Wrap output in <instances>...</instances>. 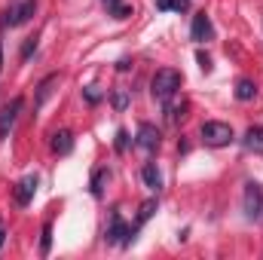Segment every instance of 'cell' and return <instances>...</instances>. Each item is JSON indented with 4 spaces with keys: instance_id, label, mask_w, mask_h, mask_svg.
<instances>
[{
    "instance_id": "9",
    "label": "cell",
    "mask_w": 263,
    "mask_h": 260,
    "mask_svg": "<svg viewBox=\"0 0 263 260\" xmlns=\"http://www.w3.org/2000/svg\"><path fill=\"white\" fill-rule=\"evenodd\" d=\"M138 147L147 150V153H153V150L159 147V129L150 126V123H141V126H138Z\"/></svg>"
},
{
    "instance_id": "15",
    "label": "cell",
    "mask_w": 263,
    "mask_h": 260,
    "mask_svg": "<svg viewBox=\"0 0 263 260\" xmlns=\"http://www.w3.org/2000/svg\"><path fill=\"white\" fill-rule=\"evenodd\" d=\"M187 6H190V0H156V9H162V12H168V9L184 12Z\"/></svg>"
},
{
    "instance_id": "21",
    "label": "cell",
    "mask_w": 263,
    "mask_h": 260,
    "mask_svg": "<svg viewBox=\"0 0 263 260\" xmlns=\"http://www.w3.org/2000/svg\"><path fill=\"white\" fill-rule=\"evenodd\" d=\"M126 147H129V132H126V129H120V132H117V150L123 153Z\"/></svg>"
},
{
    "instance_id": "12",
    "label": "cell",
    "mask_w": 263,
    "mask_h": 260,
    "mask_svg": "<svg viewBox=\"0 0 263 260\" xmlns=\"http://www.w3.org/2000/svg\"><path fill=\"white\" fill-rule=\"evenodd\" d=\"M245 147L251 153H263V129L260 126H251V129L245 132Z\"/></svg>"
},
{
    "instance_id": "20",
    "label": "cell",
    "mask_w": 263,
    "mask_h": 260,
    "mask_svg": "<svg viewBox=\"0 0 263 260\" xmlns=\"http://www.w3.org/2000/svg\"><path fill=\"white\" fill-rule=\"evenodd\" d=\"M83 95H86V101H89V104H98V101H101V92H98L95 86H86V89H83Z\"/></svg>"
},
{
    "instance_id": "19",
    "label": "cell",
    "mask_w": 263,
    "mask_h": 260,
    "mask_svg": "<svg viewBox=\"0 0 263 260\" xmlns=\"http://www.w3.org/2000/svg\"><path fill=\"white\" fill-rule=\"evenodd\" d=\"M126 104H129V92H126V89H117V92H114V107H117V110H126Z\"/></svg>"
},
{
    "instance_id": "23",
    "label": "cell",
    "mask_w": 263,
    "mask_h": 260,
    "mask_svg": "<svg viewBox=\"0 0 263 260\" xmlns=\"http://www.w3.org/2000/svg\"><path fill=\"white\" fill-rule=\"evenodd\" d=\"M34 46H37V40H28V43H25V49H22V55H25V59H28V55H31V49H34Z\"/></svg>"
},
{
    "instance_id": "14",
    "label": "cell",
    "mask_w": 263,
    "mask_h": 260,
    "mask_svg": "<svg viewBox=\"0 0 263 260\" xmlns=\"http://www.w3.org/2000/svg\"><path fill=\"white\" fill-rule=\"evenodd\" d=\"M254 95H257V86H254L251 80H245V77H242V80L236 83V98H239V101H251Z\"/></svg>"
},
{
    "instance_id": "13",
    "label": "cell",
    "mask_w": 263,
    "mask_h": 260,
    "mask_svg": "<svg viewBox=\"0 0 263 260\" xmlns=\"http://www.w3.org/2000/svg\"><path fill=\"white\" fill-rule=\"evenodd\" d=\"M55 83H59V73H49V77L37 86V107H43V104H46V98L52 95V86H55Z\"/></svg>"
},
{
    "instance_id": "24",
    "label": "cell",
    "mask_w": 263,
    "mask_h": 260,
    "mask_svg": "<svg viewBox=\"0 0 263 260\" xmlns=\"http://www.w3.org/2000/svg\"><path fill=\"white\" fill-rule=\"evenodd\" d=\"M3 242H6V227L0 224V248H3Z\"/></svg>"
},
{
    "instance_id": "2",
    "label": "cell",
    "mask_w": 263,
    "mask_h": 260,
    "mask_svg": "<svg viewBox=\"0 0 263 260\" xmlns=\"http://www.w3.org/2000/svg\"><path fill=\"white\" fill-rule=\"evenodd\" d=\"M233 138H236V132H233L230 123L211 120V123L202 126V141H205L208 147H227V144H233Z\"/></svg>"
},
{
    "instance_id": "6",
    "label": "cell",
    "mask_w": 263,
    "mask_h": 260,
    "mask_svg": "<svg viewBox=\"0 0 263 260\" xmlns=\"http://www.w3.org/2000/svg\"><path fill=\"white\" fill-rule=\"evenodd\" d=\"M22 98H12L3 110H0V141L3 138H9V132H12V126H15V120H18V110H22Z\"/></svg>"
},
{
    "instance_id": "25",
    "label": "cell",
    "mask_w": 263,
    "mask_h": 260,
    "mask_svg": "<svg viewBox=\"0 0 263 260\" xmlns=\"http://www.w3.org/2000/svg\"><path fill=\"white\" fill-rule=\"evenodd\" d=\"M0 70H3V46H0Z\"/></svg>"
},
{
    "instance_id": "8",
    "label": "cell",
    "mask_w": 263,
    "mask_h": 260,
    "mask_svg": "<svg viewBox=\"0 0 263 260\" xmlns=\"http://www.w3.org/2000/svg\"><path fill=\"white\" fill-rule=\"evenodd\" d=\"M190 37H193L196 43H205V40H211V37H214V25H211L208 12H196V15H193V28H190Z\"/></svg>"
},
{
    "instance_id": "22",
    "label": "cell",
    "mask_w": 263,
    "mask_h": 260,
    "mask_svg": "<svg viewBox=\"0 0 263 260\" xmlns=\"http://www.w3.org/2000/svg\"><path fill=\"white\" fill-rule=\"evenodd\" d=\"M196 59H199V67H202V70H205V73H208V70H211V59H208V55H205V52H199Z\"/></svg>"
},
{
    "instance_id": "11",
    "label": "cell",
    "mask_w": 263,
    "mask_h": 260,
    "mask_svg": "<svg viewBox=\"0 0 263 260\" xmlns=\"http://www.w3.org/2000/svg\"><path fill=\"white\" fill-rule=\"evenodd\" d=\"M141 181H144L150 190H159V187H162V175H159L156 162H147V165L141 169Z\"/></svg>"
},
{
    "instance_id": "5",
    "label": "cell",
    "mask_w": 263,
    "mask_h": 260,
    "mask_svg": "<svg viewBox=\"0 0 263 260\" xmlns=\"http://www.w3.org/2000/svg\"><path fill=\"white\" fill-rule=\"evenodd\" d=\"M104 239H107L110 245H126V242H132V239H135V227L123 224V217L114 211V220H110V230L104 233Z\"/></svg>"
},
{
    "instance_id": "17",
    "label": "cell",
    "mask_w": 263,
    "mask_h": 260,
    "mask_svg": "<svg viewBox=\"0 0 263 260\" xmlns=\"http://www.w3.org/2000/svg\"><path fill=\"white\" fill-rule=\"evenodd\" d=\"M104 181H107V172H104V169L95 172V178H92V196H95V199L104 193Z\"/></svg>"
},
{
    "instance_id": "3",
    "label": "cell",
    "mask_w": 263,
    "mask_h": 260,
    "mask_svg": "<svg viewBox=\"0 0 263 260\" xmlns=\"http://www.w3.org/2000/svg\"><path fill=\"white\" fill-rule=\"evenodd\" d=\"M34 12H37V0H12L6 6V18L3 22L9 28H22V25H28L34 18Z\"/></svg>"
},
{
    "instance_id": "1",
    "label": "cell",
    "mask_w": 263,
    "mask_h": 260,
    "mask_svg": "<svg viewBox=\"0 0 263 260\" xmlns=\"http://www.w3.org/2000/svg\"><path fill=\"white\" fill-rule=\"evenodd\" d=\"M178 89H181V73L175 67H159L150 80V95L156 101H168Z\"/></svg>"
},
{
    "instance_id": "16",
    "label": "cell",
    "mask_w": 263,
    "mask_h": 260,
    "mask_svg": "<svg viewBox=\"0 0 263 260\" xmlns=\"http://www.w3.org/2000/svg\"><path fill=\"white\" fill-rule=\"evenodd\" d=\"M153 211H156V199H147V202L141 205V211H138V227L147 224V220L153 217Z\"/></svg>"
},
{
    "instance_id": "10",
    "label": "cell",
    "mask_w": 263,
    "mask_h": 260,
    "mask_svg": "<svg viewBox=\"0 0 263 260\" xmlns=\"http://www.w3.org/2000/svg\"><path fill=\"white\" fill-rule=\"evenodd\" d=\"M73 150V135L67 129H62V132H55L52 135V153H59V156H67Z\"/></svg>"
},
{
    "instance_id": "7",
    "label": "cell",
    "mask_w": 263,
    "mask_h": 260,
    "mask_svg": "<svg viewBox=\"0 0 263 260\" xmlns=\"http://www.w3.org/2000/svg\"><path fill=\"white\" fill-rule=\"evenodd\" d=\"M34 193H37V175H25V178L15 184L12 199H15V205H31Z\"/></svg>"
},
{
    "instance_id": "4",
    "label": "cell",
    "mask_w": 263,
    "mask_h": 260,
    "mask_svg": "<svg viewBox=\"0 0 263 260\" xmlns=\"http://www.w3.org/2000/svg\"><path fill=\"white\" fill-rule=\"evenodd\" d=\"M242 208H245V217H248V220H260L263 217V187L257 181H248V184H245Z\"/></svg>"
},
{
    "instance_id": "18",
    "label": "cell",
    "mask_w": 263,
    "mask_h": 260,
    "mask_svg": "<svg viewBox=\"0 0 263 260\" xmlns=\"http://www.w3.org/2000/svg\"><path fill=\"white\" fill-rule=\"evenodd\" d=\"M49 248H52V224H46V227H43V239H40V254L46 257V254H49Z\"/></svg>"
}]
</instances>
